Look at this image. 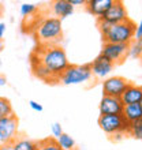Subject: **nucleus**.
<instances>
[{
  "instance_id": "nucleus-26",
  "label": "nucleus",
  "mask_w": 142,
  "mask_h": 150,
  "mask_svg": "<svg viewBox=\"0 0 142 150\" xmlns=\"http://www.w3.org/2000/svg\"><path fill=\"white\" fill-rule=\"evenodd\" d=\"M135 40H142V18L139 23L137 25V30H135Z\"/></svg>"
},
{
  "instance_id": "nucleus-20",
  "label": "nucleus",
  "mask_w": 142,
  "mask_h": 150,
  "mask_svg": "<svg viewBox=\"0 0 142 150\" xmlns=\"http://www.w3.org/2000/svg\"><path fill=\"white\" fill-rule=\"evenodd\" d=\"M129 135H130V137H133L134 139L142 141V119H138V120H135V122L130 123Z\"/></svg>"
},
{
  "instance_id": "nucleus-27",
  "label": "nucleus",
  "mask_w": 142,
  "mask_h": 150,
  "mask_svg": "<svg viewBox=\"0 0 142 150\" xmlns=\"http://www.w3.org/2000/svg\"><path fill=\"white\" fill-rule=\"evenodd\" d=\"M6 23L4 22H0V41H3V37L4 34H6Z\"/></svg>"
},
{
  "instance_id": "nucleus-14",
  "label": "nucleus",
  "mask_w": 142,
  "mask_h": 150,
  "mask_svg": "<svg viewBox=\"0 0 142 150\" xmlns=\"http://www.w3.org/2000/svg\"><path fill=\"white\" fill-rule=\"evenodd\" d=\"M30 64H32L33 74H34L38 79H41V81H44V82H47V83H60L59 78L55 76L47 67H44L43 64H40L38 62L30 60Z\"/></svg>"
},
{
  "instance_id": "nucleus-28",
  "label": "nucleus",
  "mask_w": 142,
  "mask_h": 150,
  "mask_svg": "<svg viewBox=\"0 0 142 150\" xmlns=\"http://www.w3.org/2000/svg\"><path fill=\"white\" fill-rule=\"evenodd\" d=\"M70 3L72 4V6H86V1L85 0H70Z\"/></svg>"
},
{
  "instance_id": "nucleus-25",
  "label": "nucleus",
  "mask_w": 142,
  "mask_h": 150,
  "mask_svg": "<svg viewBox=\"0 0 142 150\" xmlns=\"http://www.w3.org/2000/svg\"><path fill=\"white\" fill-rule=\"evenodd\" d=\"M29 107L32 108L33 111H36V112H43V109H44L41 104H38L37 101H33V100L29 101Z\"/></svg>"
},
{
  "instance_id": "nucleus-10",
  "label": "nucleus",
  "mask_w": 142,
  "mask_h": 150,
  "mask_svg": "<svg viewBox=\"0 0 142 150\" xmlns=\"http://www.w3.org/2000/svg\"><path fill=\"white\" fill-rule=\"evenodd\" d=\"M123 108H124V105H123L120 98L103 96L99 105V111L100 115H119L123 113Z\"/></svg>"
},
{
  "instance_id": "nucleus-6",
  "label": "nucleus",
  "mask_w": 142,
  "mask_h": 150,
  "mask_svg": "<svg viewBox=\"0 0 142 150\" xmlns=\"http://www.w3.org/2000/svg\"><path fill=\"white\" fill-rule=\"evenodd\" d=\"M18 117L15 115L0 119V146L10 145L18 137Z\"/></svg>"
},
{
  "instance_id": "nucleus-13",
  "label": "nucleus",
  "mask_w": 142,
  "mask_h": 150,
  "mask_svg": "<svg viewBox=\"0 0 142 150\" xmlns=\"http://www.w3.org/2000/svg\"><path fill=\"white\" fill-rule=\"evenodd\" d=\"M123 105H130V104H139L142 100V86H137L133 83H129L124 93L120 97Z\"/></svg>"
},
{
  "instance_id": "nucleus-7",
  "label": "nucleus",
  "mask_w": 142,
  "mask_h": 150,
  "mask_svg": "<svg viewBox=\"0 0 142 150\" xmlns=\"http://www.w3.org/2000/svg\"><path fill=\"white\" fill-rule=\"evenodd\" d=\"M129 51H130V45H127V44L104 42L100 55L104 56L105 59H108L111 63L119 64L129 56Z\"/></svg>"
},
{
  "instance_id": "nucleus-3",
  "label": "nucleus",
  "mask_w": 142,
  "mask_h": 150,
  "mask_svg": "<svg viewBox=\"0 0 142 150\" xmlns=\"http://www.w3.org/2000/svg\"><path fill=\"white\" fill-rule=\"evenodd\" d=\"M135 30H137V25L134 23V21L129 18L124 22L112 25L108 33L103 36V42L130 45L135 40Z\"/></svg>"
},
{
  "instance_id": "nucleus-23",
  "label": "nucleus",
  "mask_w": 142,
  "mask_h": 150,
  "mask_svg": "<svg viewBox=\"0 0 142 150\" xmlns=\"http://www.w3.org/2000/svg\"><path fill=\"white\" fill-rule=\"evenodd\" d=\"M38 6L37 4H33V3H23L21 6V15L23 18H28V16H32L36 11H37Z\"/></svg>"
},
{
  "instance_id": "nucleus-16",
  "label": "nucleus",
  "mask_w": 142,
  "mask_h": 150,
  "mask_svg": "<svg viewBox=\"0 0 142 150\" xmlns=\"http://www.w3.org/2000/svg\"><path fill=\"white\" fill-rule=\"evenodd\" d=\"M123 116L126 117L129 123H133L138 119H142V108L139 104H130V105H124L123 108Z\"/></svg>"
},
{
  "instance_id": "nucleus-22",
  "label": "nucleus",
  "mask_w": 142,
  "mask_h": 150,
  "mask_svg": "<svg viewBox=\"0 0 142 150\" xmlns=\"http://www.w3.org/2000/svg\"><path fill=\"white\" fill-rule=\"evenodd\" d=\"M129 56H131L133 59L142 57V40H134V41L130 44Z\"/></svg>"
},
{
  "instance_id": "nucleus-30",
  "label": "nucleus",
  "mask_w": 142,
  "mask_h": 150,
  "mask_svg": "<svg viewBox=\"0 0 142 150\" xmlns=\"http://www.w3.org/2000/svg\"><path fill=\"white\" fill-rule=\"evenodd\" d=\"M7 85V79H6V76H0V87H3Z\"/></svg>"
},
{
  "instance_id": "nucleus-33",
  "label": "nucleus",
  "mask_w": 142,
  "mask_h": 150,
  "mask_svg": "<svg viewBox=\"0 0 142 150\" xmlns=\"http://www.w3.org/2000/svg\"><path fill=\"white\" fill-rule=\"evenodd\" d=\"M0 66H1V60H0Z\"/></svg>"
},
{
  "instance_id": "nucleus-15",
  "label": "nucleus",
  "mask_w": 142,
  "mask_h": 150,
  "mask_svg": "<svg viewBox=\"0 0 142 150\" xmlns=\"http://www.w3.org/2000/svg\"><path fill=\"white\" fill-rule=\"evenodd\" d=\"M52 11L56 18L64 19L74 12V6L70 3V0H56L52 3Z\"/></svg>"
},
{
  "instance_id": "nucleus-5",
  "label": "nucleus",
  "mask_w": 142,
  "mask_h": 150,
  "mask_svg": "<svg viewBox=\"0 0 142 150\" xmlns=\"http://www.w3.org/2000/svg\"><path fill=\"white\" fill-rule=\"evenodd\" d=\"M93 76L92 74V67L89 64H82V66H75L70 64L64 72L60 75V83L63 85H79V83L89 82Z\"/></svg>"
},
{
  "instance_id": "nucleus-1",
  "label": "nucleus",
  "mask_w": 142,
  "mask_h": 150,
  "mask_svg": "<svg viewBox=\"0 0 142 150\" xmlns=\"http://www.w3.org/2000/svg\"><path fill=\"white\" fill-rule=\"evenodd\" d=\"M30 60H36L40 64H43L44 67H47L55 76H58L59 81L60 75L70 66L67 55L60 45H49V47L38 45L30 56Z\"/></svg>"
},
{
  "instance_id": "nucleus-4",
  "label": "nucleus",
  "mask_w": 142,
  "mask_h": 150,
  "mask_svg": "<svg viewBox=\"0 0 142 150\" xmlns=\"http://www.w3.org/2000/svg\"><path fill=\"white\" fill-rule=\"evenodd\" d=\"M99 126L105 134L115 137V135H129L130 123L122 113L119 115H100Z\"/></svg>"
},
{
  "instance_id": "nucleus-24",
  "label": "nucleus",
  "mask_w": 142,
  "mask_h": 150,
  "mask_svg": "<svg viewBox=\"0 0 142 150\" xmlns=\"http://www.w3.org/2000/svg\"><path fill=\"white\" fill-rule=\"evenodd\" d=\"M51 131H52V135H53V138L58 139L60 135L63 134V128H62V124L60 123H53L51 126Z\"/></svg>"
},
{
  "instance_id": "nucleus-2",
  "label": "nucleus",
  "mask_w": 142,
  "mask_h": 150,
  "mask_svg": "<svg viewBox=\"0 0 142 150\" xmlns=\"http://www.w3.org/2000/svg\"><path fill=\"white\" fill-rule=\"evenodd\" d=\"M63 37L62 19L56 16H48L38 21L36 26V40L38 45L49 47V45H59Z\"/></svg>"
},
{
  "instance_id": "nucleus-11",
  "label": "nucleus",
  "mask_w": 142,
  "mask_h": 150,
  "mask_svg": "<svg viewBox=\"0 0 142 150\" xmlns=\"http://www.w3.org/2000/svg\"><path fill=\"white\" fill-rule=\"evenodd\" d=\"M92 67V74L94 75L96 78H101V79H107L108 75L112 72L115 64L111 63L108 59H105L104 56L99 55L93 62L90 63Z\"/></svg>"
},
{
  "instance_id": "nucleus-31",
  "label": "nucleus",
  "mask_w": 142,
  "mask_h": 150,
  "mask_svg": "<svg viewBox=\"0 0 142 150\" xmlns=\"http://www.w3.org/2000/svg\"><path fill=\"white\" fill-rule=\"evenodd\" d=\"M1 49H3V41H0V52H1Z\"/></svg>"
},
{
  "instance_id": "nucleus-29",
  "label": "nucleus",
  "mask_w": 142,
  "mask_h": 150,
  "mask_svg": "<svg viewBox=\"0 0 142 150\" xmlns=\"http://www.w3.org/2000/svg\"><path fill=\"white\" fill-rule=\"evenodd\" d=\"M0 150H14V147H12V143H10V145H3V146H0Z\"/></svg>"
},
{
  "instance_id": "nucleus-21",
  "label": "nucleus",
  "mask_w": 142,
  "mask_h": 150,
  "mask_svg": "<svg viewBox=\"0 0 142 150\" xmlns=\"http://www.w3.org/2000/svg\"><path fill=\"white\" fill-rule=\"evenodd\" d=\"M11 115H14V111H12V105L10 100L6 97H0V119H4Z\"/></svg>"
},
{
  "instance_id": "nucleus-19",
  "label": "nucleus",
  "mask_w": 142,
  "mask_h": 150,
  "mask_svg": "<svg viewBox=\"0 0 142 150\" xmlns=\"http://www.w3.org/2000/svg\"><path fill=\"white\" fill-rule=\"evenodd\" d=\"M37 150H63V149L58 145L56 139L52 137V138H45L38 141L37 142Z\"/></svg>"
},
{
  "instance_id": "nucleus-12",
  "label": "nucleus",
  "mask_w": 142,
  "mask_h": 150,
  "mask_svg": "<svg viewBox=\"0 0 142 150\" xmlns=\"http://www.w3.org/2000/svg\"><path fill=\"white\" fill-rule=\"evenodd\" d=\"M114 4V0H89L86 1V11L93 16H97V19L103 18L107 11Z\"/></svg>"
},
{
  "instance_id": "nucleus-17",
  "label": "nucleus",
  "mask_w": 142,
  "mask_h": 150,
  "mask_svg": "<svg viewBox=\"0 0 142 150\" xmlns=\"http://www.w3.org/2000/svg\"><path fill=\"white\" fill-rule=\"evenodd\" d=\"M14 150H37V142L28 138L26 135H18L12 142Z\"/></svg>"
},
{
  "instance_id": "nucleus-8",
  "label": "nucleus",
  "mask_w": 142,
  "mask_h": 150,
  "mask_svg": "<svg viewBox=\"0 0 142 150\" xmlns=\"http://www.w3.org/2000/svg\"><path fill=\"white\" fill-rule=\"evenodd\" d=\"M129 83L130 82L123 76H108L103 82V96L120 98Z\"/></svg>"
},
{
  "instance_id": "nucleus-18",
  "label": "nucleus",
  "mask_w": 142,
  "mask_h": 150,
  "mask_svg": "<svg viewBox=\"0 0 142 150\" xmlns=\"http://www.w3.org/2000/svg\"><path fill=\"white\" fill-rule=\"evenodd\" d=\"M56 142L63 150H77V143H75L74 138L71 135L66 134V132L60 135L59 138L56 139Z\"/></svg>"
},
{
  "instance_id": "nucleus-32",
  "label": "nucleus",
  "mask_w": 142,
  "mask_h": 150,
  "mask_svg": "<svg viewBox=\"0 0 142 150\" xmlns=\"http://www.w3.org/2000/svg\"><path fill=\"white\" fill-rule=\"evenodd\" d=\"M139 105H141V108H142V100H141V103H139Z\"/></svg>"
},
{
  "instance_id": "nucleus-9",
  "label": "nucleus",
  "mask_w": 142,
  "mask_h": 150,
  "mask_svg": "<svg viewBox=\"0 0 142 150\" xmlns=\"http://www.w3.org/2000/svg\"><path fill=\"white\" fill-rule=\"evenodd\" d=\"M100 19H104L105 22H108L111 25H116L127 21L129 16H127V10L124 3L119 1V0H114V4L111 6V8L107 11L105 15L103 18H100Z\"/></svg>"
}]
</instances>
